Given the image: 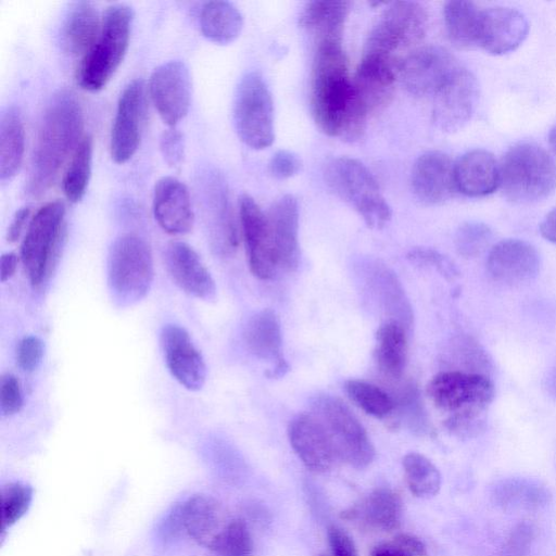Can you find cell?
<instances>
[{
	"mask_svg": "<svg viewBox=\"0 0 556 556\" xmlns=\"http://www.w3.org/2000/svg\"><path fill=\"white\" fill-rule=\"evenodd\" d=\"M161 346L172 376L186 389L200 390L205 382L206 366L187 330L178 325L164 326Z\"/></svg>",
	"mask_w": 556,
	"mask_h": 556,
	"instance_id": "cell-20",
	"label": "cell"
},
{
	"mask_svg": "<svg viewBox=\"0 0 556 556\" xmlns=\"http://www.w3.org/2000/svg\"><path fill=\"white\" fill-rule=\"evenodd\" d=\"M230 519L219 502L194 494L177 503L160 523V538L167 542L188 536L208 548Z\"/></svg>",
	"mask_w": 556,
	"mask_h": 556,
	"instance_id": "cell-12",
	"label": "cell"
},
{
	"mask_svg": "<svg viewBox=\"0 0 556 556\" xmlns=\"http://www.w3.org/2000/svg\"><path fill=\"white\" fill-rule=\"evenodd\" d=\"M25 150V130L16 108H7L0 117V179L10 180L18 172Z\"/></svg>",
	"mask_w": 556,
	"mask_h": 556,
	"instance_id": "cell-36",
	"label": "cell"
},
{
	"mask_svg": "<svg viewBox=\"0 0 556 556\" xmlns=\"http://www.w3.org/2000/svg\"><path fill=\"white\" fill-rule=\"evenodd\" d=\"M197 186L199 202L215 249L224 255L233 253L239 244V235L224 176L215 169L202 170Z\"/></svg>",
	"mask_w": 556,
	"mask_h": 556,
	"instance_id": "cell-13",
	"label": "cell"
},
{
	"mask_svg": "<svg viewBox=\"0 0 556 556\" xmlns=\"http://www.w3.org/2000/svg\"><path fill=\"white\" fill-rule=\"evenodd\" d=\"M23 405L22 389L18 379L7 372L0 379V410L3 416L20 412Z\"/></svg>",
	"mask_w": 556,
	"mask_h": 556,
	"instance_id": "cell-45",
	"label": "cell"
},
{
	"mask_svg": "<svg viewBox=\"0 0 556 556\" xmlns=\"http://www.w3.org/2000/svg\"><path fill=\"white\" fill-rule=\"evenodd\" d=\"M232 115L237 135L244 144L262 150L273 143L274 103L258 73L251 72L241 78L235 93Z\"/></svg>",
	"mask_w": 556,
	"mask_h": 556,
	"instance_id": "cell-10",
	"label": "cell"
},
{
	"mask_svg": "<svg viewBox=\"0 0 556 556\" xmlns=\"http://www.w3.org/2000/svg\"><path fill=\"white\" fill-rule=\"evenodd\" d=\"M353 85L342 43L316 47L311 75V110L318 128L343 139L353 114Z\"/></svg>",
	"mask_w": 556,
	"mask_h": 556,
	"instance_id": "cell-2",
	"label": "cell"
},
{
	"mask_svg": "<svg viewBox=\"0 0 556 556\" xmlns=\"http://www.w3.org/2000/svg\"><path fill=\"white\" fill-rule=\"evenodd\" d=\"M410 184L419 202L426 205L441 204L456 190L454 163L444 152H425L414 163Z\"/></svg>",
	"mask_w": 556,
	"mask_h": 556,
	"instance_id": "cell-23",
	"label": "cell"
},
{
	"mask_svg": "<svg viewBox=\"0 0 556 556\" xmlns=\"http://www.w3.org/2000/svg\"><path fill=\"white\" fill-rule=\"evenodd\" d=\"M498 165L500 187L505 197L515 203H535L556 188V163L535 143L513 146Z\"/></svg>",
	"mask_w": 556,
	"mask_h": 556,
	"instance_id": "cell-5",
	"label": "cell"
},
{
	"mask_svg": "<svg viewBox=\"0 0 556 556\" xmlns=\"http://www.w3.org/2000/svg\"><path fill=\"white\" fill-rule=\"evenodd\" d=\"M549 388L552 392L556 395V368L554 369L549 377Z\"/></svg>",
	"mask_w": 556,
	"mask_h": 556,
	"instance_id": "cell-57",
	"label": "cell"
},
{
	"mask_svg": "<svg viewBox=\"0 0 556 556\" xmlns=\"http://www.w3.org/2000/svg\"><path fill=\"white\" fill-rule=\"evenodd\" d=\"M144 85L130 81L122 91L111 129L110 151L115 163L123 164L136 153L144 117Z\"/></svg>",
	"mask_w": 556,
	"mask_h": 556,
	"instance_id": "cell-18",
	"label": "cell"
},
{
	"mask_svg": "<svg viewBox=\"0 0 556 556\" xmlns=\"http://www.w3.org/2000/svg\"><path fill=\"white\" fill-rule=\"evenodd\" d=\"M540 232L543 238L556 244V207L542 220Z\"/></svg>",
	"mask_w": 556,
	"mask_h": 556,
	"instance_id": "cell-55",
	"label": "cell"
},
{
	"mask_svg": "<svg viewBox=\"0 0 556 556\" xmlns=\"http://www.w3.org/2000/svg\"><path fill=\"white\" fill-rule=\"evenodd\" d=\"M548 143L553 152L556 154V124L549 130Z\"/></svg>",
	"mask_w": 556,
	"mask_h": 556,
	"instance_id": "cell-56",
	"label": "cell"
},
{
	"mask_svg": "<svg viewBox=\"0 0 556 556\" xmlns=\"http://www.w3.org/2000/svg\"><path fill=\"white\" fill-rule=\"evenodd\" d=\"M92 153V138L84 136L72 154L62 179L63 193L72 203L79 202L87 191L91 176Z\"/></svg>",
	"mask_w": 556,
	"mask_h": 556,
	"instance_id": "cell-38",
	"label": "cell"
},
{
	"mask_svg": "<svg viewBox=\"0 0 556 556\" xmlns=\"http://www.w3.org/2000/svg\"><path fill=\"white\" fill-rule=\"evenodd\" d=\"M528 33V21L516 9L490 8L481 14L478 46L491 54L503 55L516 50Z\"/></svg>",
	"mask_w": 556,
	"mask_h": 556,
	"instance_id": "cell-24",
	"label": "cell"
},
{
	"mask_svg": "<svg viewBox=\"0 0 556 556\" xmlns=\"http://www.w3.org/2000/svg\"><path fill=\"white\" fill-rule=\"evenodd\" d=\"M412 264L420 267L432 268L447 280L458 277L459 271L455 264L444 254L429 248H415L407 253Z\"/></svg>",
	"mask_w": 556,
	"mask_h": 556,
	"instance_id": "cell-44",
	"label": "cell"
},
{
	"mask_svg": "<svg viewBox=\"0 0 556 556\" xmlns=\"http://www.w3.org/2000/svg\"><path fill=\"white\" fill-rule=\"evenodd\" d=\"M428 14L415 1H395L388 5L370 30L364 53L394 59V53L418 43L426 35Z\"/></svg>",
	"mask_w": 556,
	"mask_h": 556,
	"instance_id": "cell-11",
	"label": "cell"
},
{
	"mask_svg": "<svg viewBox=\"0 0 556 556\" xmlns=\"http://www.w3.org/2000/svg\"><path fill=\"white\" fill-rule=\"evenodd\" d=\"M101 21L94 4L77 1L71 4L61 28V43L71 55L84 56L96 42Z\"/></svg>",
	"mask_w": 556,
	"mask_h": 556,
	"instance_id": "cell-32",
	"label": "cell"
},
{
	"mask_svg": "<svg viewBox=\"0 0 556 556\" xmlns=\"http://www.w3.org/2000/svg\"><path fill=\"white\" fill-rule=\"evenodd\" d=\"M312 406L329 433L337 458L356 469L368 467L375 458V447L350 407L329 394L317 396Z\"/></svg>",
	"mask_w": 556,
	"mask_h": 556,
	"instance_id": "cell-9",
	"label": "cell"
},
{
	"mask_svg": "<svg viewBox=\"0 0 556 556\" xmlns=\"http://www.w3.org/2000/svg\"><path fill=\"white\" fill-rule=\"evenodd\" d=\"M302 167V162L296 154L288 150L277 151L270 159L268 168L277 179H288L295 176Z\"/></svg>",
	"mask_w": 556,
	"mask_h": 556,
	"instance_id": "cell-48",
	"label": "cell"
},
{
	"mask_svg": "<svg viewBox=\"0 0 556 556\" xmlns=\"http://www.w3.org/2000/svg\"><path fill=\"white\" fill-rule=\"evenodd\" d=\"M349 397L366 414L386 418L395 408L394 399L380 387L359 379H350L344 384Z\"/></svg>",
	"mask_w": 556,
	"mask_h": 556,
	"instance_id": "cell-40",
	"label": "cell"
},
{
	"mask_svg": "<svg viewBox=\"0 0 556 556\" xmlns=\"http://www.w3.org/2000/svg\"><path fill=\"white\" fill-rule=\"evenodd\" d=\"M153 215L159 226L170 235H184L191 230L194 214L187 186L179 179L166 176L155 184Z\"/></svg>",
	"mask_w": 556,
	"mask_h": 556,
	"instance_id": "cell-26",
	"label": "cell"
},
{
	"mask_svg": "<svg viewBox=\"0 0 556 556\" xmlns=\"http://www.w3.org/2000/svg\"><path fill=\"white\" fill-rule=\"evenodd\" d=\"M43 352L42 341L38 337L27 336L17 345L16 362L24 371H33L41 363Z\"/></svg>",
	"mask_w": 556,
	"mask_h": 556,
	"instance_id": "cell-46",
	"label": "cell"
},
{
	"mask_svg": "<svg viewBox=\"0 0 556 556\" xmlns=\"http://www.w3.org/2000/svg\"><path fill=\"white\" fill-rule=\"evenodd\" d=\"M479 86L468 70L459 66L433 96L432 121L445 132L463 128L478 102Z\"/></svg>",
	"mask_w": 556,
	"mask_h": 556,
	"instance_id": "cell-16",
	"label": "cell"
},
{
	"mask_svg": "<svg viewBox=\"0 0 556 556\" xmlns=\"http://www.w3.org/2000/svg\"><path fill=\"white\" fill-rule=\"evenodd\" d=\"M199 24L206 39L218 45H227L240 35L243 17L231 2L207 1L201 8Z\"/></svg>",
	"mask_w": 556,
	"mask_h": 556,
	"instance_id": "cell-35",
	"label": "cell"
},
{
	"mask_svg": "<svg viewBox=\"0 0 556 556\" xmlns=\"http://www.w3.org/2000/svg\"><path fill=\"white\" fill-rule=\"evenodd\" d=\"M84 117L76 96L68 90L54 93L39 124L26 190L30 197H41L81 141Z\"/></svg>",
	"mask_w": 556,
	"mask_h": 556,
	"instance_id": "cell-1",
	"label": "cell"
},
{
	"mask_svg": "<svg viewBox=\"0 0 556 556\" xmlns=\"http://www.w3.org/2000/svg\"><path fill=\"white\" fill-rule=\"evenodd\" d=\"M397 74L395 60L363 53L352 79L353 114L365 124L370 114L383 109L391 100Z\"/></svg>",
	"mask_w": 556,
	"mask_h": 556,
	"instance_id": "cell-14",
	"label": "cell"
},
{
	"mask_svg": "<svg viewBox=\"0 0 556 556\" xmlns=\"http://www.w3.org/2000/svg\"><path fill=\"white\" fill-rule=\"evenodd\" d=\"M288 439L296 456L311 471L326 472L338 459L329 433L313 413L300 414L290 421Z\"/></svg>",
	"mask_w": 556,
	"mask_h": 556,
	"instance_id": "cell-21",
	"label": "cell"
},
{
	"mask_svg": "<svg viewBox=\"0 0 556 556\" xmlns=\"http://www.w3.org/2000/svg\"><path fill=\"white\" fill-rule=\"evenodd\" d=\"M149 94L162 121L175 127L191 102V78L187 65L178 60L157 66L150 76Z\"/></svg>",
	"mask_w": 556,
	"mask_h": 556,
	"instance_id": "cell-17",
	"label": "cell"
},
{
	"mask_svg": "<svg viewBox=\"0 0 556 556\" xmlns=\"http://www.w3.org/2000/svg\"><path fill=\"white\" fill-rule=\"evenodd\" d=\"M366 276L374 295L391 314V319L409 327L413 318L410 305L394 273L384 264L374 262L367 266Z\"/></svg>",
	"mask_w": 556,
	"mask_h": 556,
	"instance_id": "cell-33",
	"label": "cell"
},
{
	"mask_svg": "<svg viewBox=\"0 0 556 556\" xmlns=\"http://www.w3.org/2000/svg\"><path fill=\"white\" fill-rule=\"evenodd\" d=\"M153 277L152 253L144 239L128 233L113 242L108 256V281L119 305H131L143 299Z\"/></svg>",
	"mask_w": 556,
	"mask_h": 556,
	"instance_id": "cell-8",
	"label": "cell"
},
{
	"mask_svg": "<svg viewBox=\"0 0 556 556\" xmlns=\"http://www.w3.org/2000/svg\"><path fill=\"white\" fill-rule=\"evenodd\" d=\"M375 359L380 371L400 379L407 361L406 327L396 320L384 321L376 333Z\"/></svg>",
	"mask_w": 556,
	"mask_h": 556,
	"instance_id": "cell-34",
	"label": "cell"
},
{
	"mask_svg": "<svg viewBox=\"0 0 556 556\" xmlns=\"http://www.w3.org/2000/svg\"><path fill=\"white\" fill-rule=\"evenodd\" d=\"M482 11L465 0H453L443 9L444 24L451 42L463 49L478 46Z\"/></svg>",
	"mask_w": 556,
	"mask_h": 556,
	"instance_id": "cell-37",
	"label": "cell"
},
{
	"mask_svg": "<svg viewBox=\"0 0 556 556\" xmlns=\"http://www.w3.org/2000/svg\"><path fill=\"white\" fill-rule=\"evenodd\" d=\"M492 231L488 225L480 222H467L459 226L455 235L457 252L471 258L480 255L490 244Z\"/></svg>",
	"mask_w": 556,
	"mask_h": 556,
	"instance_id": "cell-43",
	"label": "cell"
},
{
	"mask_svg": "<svg viewBox=\"0 0 556 556\" xmlns=\"http://www.w3.org/2000/svg\"><path fill=\"white\" fill-rule=\"evenodd\" d=\"M328 187L351 205L372 229L383 228L392 212L369 169L358 160L339 156L327 162L324 170Z\"/></svg>",
	"mask_w": 556,
	"mask_h": 556,
	"instance_id": "cell-6",
	"label": "cell"
},
{
	"mask_svg": "<svg viewBox=\"0 0 556 556\" xmlns=\"http://www.w3.org/2000/svg\"><path fill=\"white\" fill-rule=\"evenodd\" d=\"M29 214L30 210L28 206H22L15 212L7 231V240L9 242H15L18 240L27 220L29 219Z\"/></svg>",
	"mask_w": 556,
	"mask_h": 556,
	"instance_id": "cell-51",
	"label": "cell"
},
{
	"mask_svg": "<svg viewBox=\"0 0 556 556\" xmlns=\"http://www.w3.org/2000/svg\"><path fill=\"white\" fill-rule=\"evenodd\" d=\"M532 538V528L528 525H520L508 539V549L516 556H522L528 551Z\"/></svg>",
	"mask_w": 556,
	"mask_h": 556,
	"instance_id": "cell-50",
	"label": "cell"
},
{
	"mask_svg": "<svg viewBox=\"0 0 556 556\" xmlns=\"http://www.w3.org/2000/svg\"><path fill=\"white\" fill-rule=\"evenodd\" d=\"M486 269L490 276L505 285H520L534 279L540 270L535 248L520 239L497 242L489 252Z\"/></svg>",
	"mask_w": 556,
	"mask_h": 556,
	"instance_id": "cell-22",
	"label": "cell"
},
{
	"mask_svg": "<svg viewBox=\"0 0 556 556\" xmlns=\"http://www.w3.org/2000/svg\"><path fill=\"white\" fill-rule=\"evenodd\" d=\"M160 150L164 161L169 166H179L185 155V140L182 134L174 127L164 130L160 138Z\"/></svg>",
	"mask_w": 556,
	"mask_h": 556,
	"instance_id": "cell-47",
	"label": "cell"
},
{
	"mask_svg": "<svg viewBox=\"0 0 556 556\" xmlns=\"http://www.w3.org/2000/svg\"><path fill=\"white\" fill-rule=\"evenodd\" d=\"M370 556H417L403 546L397 544L394 540L388 543H381L374 547Z\"/></svg>",
	"mask_w": 556,
	"mask_h": 556,
	"instance_id": "cell-53",
	"label": "cell"
},
{
	"mask_svg": "<svg viewBox=\"0 0 556 556\" xmlns=\"http://www.w3.org/2000/svg\"><path fill=\"white\" fill-rule=\"evenodd\" d=\"M349 1H309L303 8L299 24L313 38L316 47L342 43L345 22L350 12Z\"/></svg>",
	"mask_w": 556,
	"mask_h": 556,
	"instance_id": "cell-30",
	"label": "cell"
},
{
	"mask_svg": "<svg viewBox=\"0 0 556 556\" xmlns=\"http://www.w3.org/2000/svg\"><path fill=\"white\" fill-rule=\"evenodd\" d=\"M454 181L464 195L485 197L500 187V165L489 151L470 150L454 163Z\"/></svg>",
	"mask_w": 556,
	"mask_h": 556,
	"instance_id": "cell-29",
	"label": "cell"
},
{
	"mask_svg": "<svg viewBox=\"0 0 556 556\" xmlns=\"http://www.w3.org/2000/svg\"><path fill=\"white\" fill-rule=\"evenodd\" d=\"M432 404L447 414L445 428L459 438L477 435L484 413L494 399L493 382L483 374L448 370L437 374L427 384Z\"/></svg>",
	"mask_w": 556,
	"mask_h": 556,
	"instance_id": "cell-3",
	"label": "cell"
},
{
	"mask_svg": "<svg viewBox=\"0 0 556 556\" xmlns=\"http://www.w3.org/2000/svg\"><path fill=\"white\" fill-rule=\"evenodd\" d=\"M239 219L251 273L262 280L273 278L279 267L267 216L249 194L239 199Z\"/></svg>",
	"mask_w": 556,
	"mask_h": 556,
	"instance_id": "cell-19",
	"label": "cell"
},
{
	"mask_svg": "<svg viewBox=\"0 0 556 556\" xmlns=\"http://www.w3.org/2000/svg\"><path fill=\"white\" fill-rule=\"evenodd\" d=\"M327 534L332 556H358L354 541L342 528L332 525Z\"/></svg>",
	"mask_w": 556,
	"mask_h": 556,
	"instance_id": "cell-49",
	"label": "cell"
},
{
	"mask_svg": "<svg viewBox=\"0 0 556 556\" xmlns=\"http://www.w3.org/2000/svg\"><path fill=\"white\" fill-rule=\"evenodd\" d=\"M33 488L23 482H9L1 488V532L16 523L29 509Z\"/></svg>",
	"mask_w": 556,
	"mask_h": 556,
	"instance_id": "cell-42",
	"label": "cell"
},
{
	"mask_svg": "<svg viewBox=\"0 0 556 556\" xmlns=\"http://www.w3.org/2000/svg\"><path fill=\"white\" fill-rule=\"evenodd\" d=\"M64 217V203L55 200L42 205L28 222L21 260L33 287L46 282L58 263L65 238Z\"/></svg>",
	"mask_w": 556,
	"mask_h": 556,
	"instance_id": "cell-7",
	"label": "cell"
},
{
	"mask_svg": "<svg viewBox=\"0 0 556 556\" xmlns=\"http://www.w3.org/2000/svg\"><path fill=\"white\" fill-rule=\"evenodd\" d=\"M318 556H325V555H318Z\"/></svg>",
	"mask_w": 556,
	"mask_h": 556,
	"instance_id": "cell-58",
	"label": "cell"
},
{
	"mask_svg": "<svg viewBox=\"0 0 556 556\" xmlns=\"http://www.w3.org/2000/svg\"><path fill=\"white\" fill-rule=\"evenodd\" d=\"M402 516V498L397 492L388 486L374 489L341 515L343 519L363 529L381 532L397 529Z\"/></svg>",
	"mask_w": 556,
	"mask_h": 556,
	"instance_id": "cell-28",
	"label": "cell"
},
{
	"mask_svg": "<svg viewBox=\"0 0 556 556\" xmlns=\"http://www.w3.org/2000/svg\"><path fill=\"white\" fill-rule=\"evenodd\" d=\"M247 349L257 358L275 362V374L281 375L288 368L282 357V332L278 315L270 308L255 313L243 331Z\"/></svg>",
	"mask_w": 556,
	"mask_h": 556,
	"instance_id": "cell-31",
	"label": "cell"
},
{
	"mask_svg": "<svg viewBox=\"0 0 556 556\" xmlns=\"http://www.w3.org/2000/svg\"><path fill=\"white\" fill-rule=\"evenodd\" d=\"M394 541L405 549L417 556H427L425 543L417 536L409 533H401L394 538Z\"/></svg>",
	"mask_w": 556,
	"mask_h": 556,
	"instance_id": "cell-52",
	"label": "cell"
},
{
	"mask_svg": "<svg viewBox=\"0 0 556 556\" xmlns=\"http://www.w3.org/2000/svg\"><path fill=\"white\" fill-rule=\"evenodd\" d=\"M132 9L123 3L106 8L99 36L90 50L81 58L76 80L87 91L101 90L122 63L129 46Z\"/></svg>",
	"mask_w": 556,
	"mask_h": 556,
	"instance_id": "cell-4",
	"label": "cell"
},
{
	"mask_svg": "<svg viewBox=\"0 0 556 556\" xmlns=\"http://www.w3.org/2000/svg\"><path fill=\"white\" fill-rule=\"evenodd\" d=\"M165 263L175 283L186 293L204 301L215 299V281L189 244L170 242L165 252Z\"/></svg>",
	"mask_w": 556,
	"mask_h": 556,
	"instance_id": "cell-27",
	"label": "cell"
},
{
	"mask_svg": "<svg viewBox=\"0 0 556 556\" xmlns=\"http://www.w3.org/2000/svg\"><path fill=\"white\" fill-rule=\"evenodd\" d=\"M278 267L296 269L300 261L299 205L291 194L279 197L266 214Z\"/></svg>",
	"mask_w": 556,
	"mask_h": 556,
	"instance_id": "cell-25",
	"label": "cell"
},
{
	"mask_svg": "<svg viewBox=\"0 0 556 556\" xmlns=\"http://www.w3.org/2000/svg\"><path fill=\"white\" fill-rule=\"evenodd\" d=\"M18 257L13 252L3 253L0 260V276L1 281L9 280L16 270Z\"/></svg>",
	"mask_w": 556,
	"mask_h": 556,
	"instance_id": "cell-54",
	"label": "cell"
},
{
	"mask_svg": "<svg viewBox=\"0 0 556 556\" xmlns=\"http://www.w3.org/2000/svg\"><path fill=\"white\" fill-rule=\"evenodd\" d=\"M404 477L409 491L417 497H431L441 488L437 466L425 455L410 452L402 460Z\"/></svg>",
	"mask_w": 556,
	"mask_h": 556,
	"instance_id": "cell-39",
	"label": "cell"
},
{
	"mask_svg": "<svg viewBox=\"0 0 556 556\" xmlns=\"http://www.w3.org/2000/svg\"><path fill=\"white\" fill-rule=\"evenodd\" d=\"M459 66L446 49L424 46L399 62L397 75L409 93L416 97H433Z\"/></svg>",
	"mask_w": 556,
	"mask_h": 556,
	"instance_id": "cell-15",
	"label": "cell"
},
{
	"mask_svg": "<svg viewBox=\"0 0 556 556\" xmlns=\"http://www.w3.org/2000/svg\"><path fill=\"white\" fill-rule=\"evenodd\" d=\"M211 556H252L253 540L242 519H230L207 548Z\"/></svg>",
	"mask_w": 556,
	"mask_h": 556,
	"instance_id": "cell-41",
	"label": "cell"
}]
</instances>
